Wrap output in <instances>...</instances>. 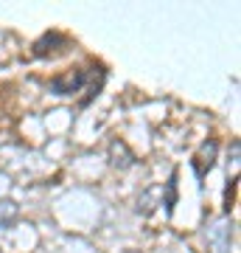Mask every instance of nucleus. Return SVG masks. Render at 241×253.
Instances as JSON below:
<instances>
[{
  "label": "nucleus",
  "mask_w": 241,
  "mask_h": 253,
  "mask_svg": "<svg viewBox=\"0 0 241 253\" xmlns=\"http://www.w3.org/2000/svg\"><path fill=\"white\" fill-rule=\"evenodd\" d=\"M216 152H219V144H216V141H205V144L199 146V152L194 155V161H191L194 172H197V180H202V177H205V172H210V169H213Z\"/></svg>",
  "instance_id": "nucleus-3"
},
{
  "label": "nucleus",
  "mask_w": 241,
  "mask_h": 253,
  "mask_svg": "<svg viewBox=\"0 0 241 253\" xmlns=\"http://www.w3.org/2000/svg\"><path fill=\"white\" fill-rule=\"evenodd\" d=\"M202 242H205V253H230L233 248V219L227 214L216 217L213 222H207L202 231Z\"/></svg>",
  "instance_id": "nucleus-1"
},
{
  "label": "nucleus",
  "mask_w": 241,
  "mask_h": 253,
  "mask_svg": "<svg viewBox=\"0 0 241 253\" xmlns=\"http://www.w3.org/2000/svg\"><path fill=\"white\" fill-rule=\"evenodd\" d=\"M81 84H84V71H68V73H59L51 82V90L56 96H73V93L81 90Z\"/></svg>",
  "instance_id": "nucleus-2"
},
{
  "label": "nucleus",
  "mask_w": 241,
  "mask_h": 253,
  "mask_svg": "<svg viewBox=\"0 0 241 253\" xmlns=\"http://www.w3.org/2000/svg\"><path fill=\"white\" fill-rule=\"evenodd\" d=\"M20 217V206L14 200H0V228H9L14 225Z\"/></svg>",
  "instance_id": "nucleus-4"
}]
</instances>
